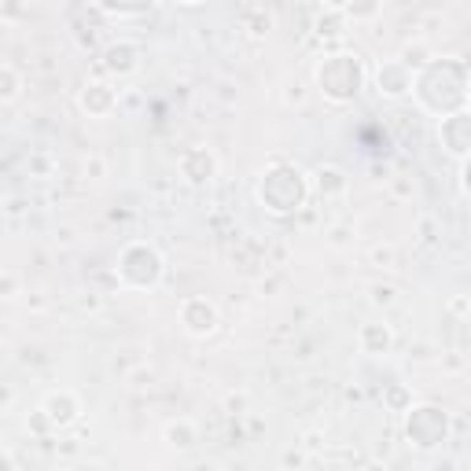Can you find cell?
<instances>
[{
  "mask_svg": "<svg viewBox=\"0 0 471 471\" xmlns=\"http://www.w3.org/2000/svg\"><path fill=\"white\" fill-rule=\"evenodd\" d=\"M185 324L196 331V335H207V331L218 328V313L207 302H188L185 306Z\"/></svg>",
  "mask_w": 471,
  "mask_h": 471,
  "instance_id": "1",
  "label": "cell"
},
{
  "mask_svg": "<svg viewBox=\"0 0 471 471\" xmlns=\"http://www.w3.org/2000/svg\"><path fill=\"white\" fill-rule=\"evenodd\" d=\"M379 89L387 96H401L405 89H409V78H405L401 67H383L379 70Z\"/></svg>",
  "mask_w": 471,
  "mask_h": 471,
  "instance_id": "2",
  "label": "cell"
},
{
  "mask_svg": "<svg viewBox=\"0 0 471 471\" xmlns=\"http://www.w3.org/2000/svg\"><path fill=\"white\" fill-rule=\"evenodd\" d=\"M48 416H52V420H56V423H67L70 420V398H52L48 401Z\"/></svg>",
  "mask_w": 471,
  "mask_h": 471,
  "instance_id": "3",
  "label": "cell"
},
{
  "mask_svg": "<svg viewBox=\"0 0 471 471\" xmlns=\"http://www.w3.org/2000/svg\"><path fill=\"white\" fill-rule=\"evenodd\" d=\"M376 12V0H361L357 8H353V15H372Z\"/></svg>",
  "mask_w": 471,
  "mask_h": 471,
  "instance_id": "4",
  "label": "cell"
}]
</instances>
